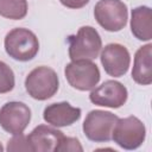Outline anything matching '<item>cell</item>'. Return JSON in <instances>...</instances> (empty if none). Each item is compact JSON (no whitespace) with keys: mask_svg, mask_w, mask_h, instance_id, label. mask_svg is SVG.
<instances>
[{"mask_svg":"<svg viewBox=\"0 0 152 152\" xmlns=\"http://www.w3.org/2000/svg\"><path fill=\"white\" fill-rule=\"evenodd\" d=\"M59 87L56 71L49 66L42 65L34 68L25 78V88L28 95L38 101H45L52 97Z\"/></svg>","mask_w":152,"mask_h":152,"instance_id":"cell-3","label":"cell"},{"mask_svg":"<svg viewBox=\"0 0 152 152\" xmlns=\"http://www.w3.org/2000/svg\"><path fill=\"white\" fill-rule=\"evenodd\" d=\"M146 138V128L137 116L118 119L112 131V139L121 148L135 150L142 145Z\"/></svg>","mask_w":152,"mask_h":152,"instance_id":"cell-4","label":"cell"},{"mask_svg":"<svg viewBox=\"0 0 152 152\" xmlns=\"http://www.w3.org/2000/svg\"><path fill=\"white\" fill-rule=\"evenodd\" d=\"M5 50L10 57L19 62H27L36 57L39 50L37 36L24 27L11 30L5 37Z\"/></svg>","mask_w":152,"mask_h":152,"instance_id":"cell-1","label":"cell"},{"mask_svg":"<svg viewBox=\"0 0 152 152\" xmlns=\"http://www.w3.org/2000/svg\"><path fill=\"white\" fill-rule=\"evenodd\" d=\"M68 83L81 91L91 90L100 81V70L95 63L89 59L71 61L64 69Z\"/></svg>","mask_w":152,"mask_h":152,"instance_id":"cell-6","label":"cell"},{"mask_svg":"<svg viewBox=\"0 0 152 152\" xmlns=\"http://www.w3.org/2000/svg\"><path fill=\"white\" fill-rule=\"evenodd\" d=\"M132 78L135 83L148 86L152 83V44L138 49L134 55Z\"/></svg>","mask_w":152,"mask_h":152,"instance_id":"cell-13","label":"cell"},{"mask_svg":"<svg viewBox=\"0 0 152 152\" xmlns=\"http://www.w3.org/2000/svg\"><path fill=\"white\" fill-rule=\"evenodd\" d=\"M69 57L71 61L95 59L102 48L99 32L91 26H82L76 34L69 36Z\"/></svg>","mask_w":152,"mask_h":152,"instance_id":"cell-2","label":"cell"},{"mask_svg":"<svg viewBox=\"0 0 152 152\" xmlns=\"http://www.w3.org/2000/svg\"><path fill=\"white\" fill-rule=\"evenodd\" d=\"M4 151V147H2V145H1V142H0V152H2Z\"/></svg>","mask_w":152,"mask_h":152,"instance_id":"cell-20","label":"cell"},{"mask_svg":"<svg viewBox=\"0 0 152 152\" xmlns=\"http://www.w3.org/2000/svg\"><path fill=\"white\" fill-rule=\"evenodd\" d=\"M43 118L53 127H65L80 120L81 108L72 107L69 102H56L45 107Z\"/></svg>","mask_w":152,"mask_h":152,"instance_id":"cell-11","label":"cell"},{"mask_svg":"<svg viewBox=\"0 0 152 152\" xmlns=\"http://www.w3.org/2000/svg\"><path fill=\"white\" fill-rule=\"evenodd\" d=\"M118 119L112 112L101 109L90 110L83 121V133L91 141L107 142L112 139V131Z\"/></svg>","mask_w":152,"mask_h":152,"instance_id":"cell-7","label":"cell"},{"mask_svg":"<svg viewBox=\"0 0 152 152\" xmlns=\"http://www.w3.org/2000/svg\"><path fill=\"white\" fill-rule=\"evenodd\" d=\"M27 14L26 0H0V15L12 20H20Z\"/></svg>","mask_w":152,"mask_h":152,"instance_id":"cell-15","label":"cell"},{"mask_svg":"<svg viewBox=\"0 0 152 152\" xmlns=\"http://www.w3.org/2000/svg\"><path fill=\"white\" fill-rule=\"evenodd\" d=\"M7 151H32V148L30 146L27 137L20 133V134H14V137L8 140Z\"/></svg>","mask_w":152,"mask_h":152,"instance_id":"cell-18","label":"cell"},{"mask_svg":"<svg viewBox=\"0 0 152 152\" xmlns=\"http://www.w3.org/2000/svg\"><path fill=\"white\" fill-rule=\"evenodd\" d=\"M94 17L106 31L118 32L127 24L128 10L121 0H99L94 7Z\"/></svg>","mask_w":152,"mask_h":152,"instance_id":"cell-5","label":"cell"},{"mask_svg":"<svg viewBox=\"0 0 152 152\" xmlns=\"http://www.w3.org/2000/svg\"><path fill=\"white\" fill-rule=\"evenodd\" d=\"M83 147L77 138L63 137L58 142L55 152H82Z\"/></svg>","mask_w":152,"mask_h":152,"instance_id":"cell-17","label":"cell"},{"mask_svg":"<svg viewBox=\"0 0 152 152\" xmlns=\"http://www.w3.org/2000/svg\"><path fill=\"white\" fill-rule=\"evenodd\" d=\"M31 109L27 104L19 101H11L0 108V126L11 134H20L28 126Z\"/></svg>","mask_w":152,"mask_h":152,"instance_id":"cell-8","label":"cell"},{"mask_svg":"<svg viewBox=\"0 0 152 152\" xmlns=\"http://www.w3.org/2000/svg\"><path fill=\"white\" fill-rule=\"evenodd\" d=\"M131 31L139 40L152 39V12L148 6H138L132 10Z\"/></svg>","mask_w":152,"mask_h":152,"instance_id":"cell-14","label":"cell"},{"mask_svg":"<svg viewBox=\"0 0 152 152\" xmlns=\"http://www.w3.org/2000/svg\"><path fill=\"white\" fill-rule=\"evenodd\" d=\"M63 137V132L57 128L48 125H39L27 135V140L33 152H52Z\"/></svg>","mask_w":152,"mask_h":152,"instance_id":"cell-12","label":"cell"},{"mask_svg":"<svg viewBox=\"0 0 152 152\" xmlns=\"http://www.w3.org/2000/svg\"><path fill=\"white\" fill-rule=\"evenodd\" d=\"M128 91L126 87L114 80L104 81L101 86L91 89L89 100L97 106L108 108H120L127 101Z\"/></svg>","mask_w":152,"mask_h":152,"instance_id":"cell-9","label":"cell"},{"mask_svg":"<svg viewBox=\"0 0 152 152\" xmlns=\"http://www.w3.org/2000/svg\"><path fill=\"white\" fill-rule=\"evenodd\" d=\"M61 4L68 8H72V10H77V8H82L84 7L90 0H59Z\"/></svg>","mask_w":152,"mask_h":152,"instance_id":"cell-19","label":"cell"},{"mask_svg":"<svg viewBox=\"0 0 152 152\" xmlns=\"http://www.w3.org/2000/svg\"><path fill=\"white\" fill-rule=\"evenodd\" d=\"M101 64L104 71L113 77L124 76L131 64V55L126 46L119 43H110L101 51Z\"/></svg>","mask_w":152,"mask_h":152,"instance_id":"cell-10","label":"cell"},{"mask_svg":"<svg viewBox=\"0 0 152 152\" xmlns=\"http://www.w3.org/2000/svg\"><path fill=\"white\" fill-rule=\"evenodd\" d=\"M15 84L13 70L2 61H0V94L10 93Z\"/></svg>","mask_w":152,"mask_h":152,"instance_id":"cell-16","label":"cell"}]
</instances>
